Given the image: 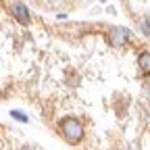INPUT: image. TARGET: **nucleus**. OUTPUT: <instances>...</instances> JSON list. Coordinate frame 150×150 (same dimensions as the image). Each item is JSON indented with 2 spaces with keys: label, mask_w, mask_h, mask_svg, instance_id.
I'll return each instance as SVG.
<instances>
[{
  "label": "nucleus",
  "mask_w": 150,
  "mask_h": 150,
  "mask_svg": "<svg viewBox=\"0 0 150 150\" xmlns=\"http://www.w3.org/2000/svg\"><path fill=\"white\" fill-rule=\"evenodd\" d=\"M127 40H129V31L127 29H123V27H110L108 29V42L112 46H123Z\"/></svg>",
  "instance_id": "nucleus-3"
},
{
  "label": "nucleus",
  "mask_w": 150,
  "mask_h": 150,
  "mask_svg": "<svg viewBox=\"0 0 150 150\" xmlns=\"http://www.w3.org/2000/svg\"><path fill=\"white\" fill-rule=\"evenodd\" d=\"M59 131H61L63 140L69 142V144H73V146H77V144L83 140V125H81L77 119H75V117H67V119H63Z\"/></svg>",
  "instance_id": "nucleus-1"
},
{
  "label": "nucleus",
  "mask_w": 150,
  "mask_h": 150,
  "mask_svg": "<svg viewBox=\"0 0 150 150\" xmlns=\"http://www.w3.org/2000/svg\"><path fill=\"white\" fill-rule=\"evenodd\" d=\"M140 29H142V33H144V35H148V38H150V19H142Z\"/></svg>",
  "instance_id": "nucleus-5"
},
{
  "label": "nucleus",
  "mask_w": 150,
  "mask_h": 150,
  "mask_svg": "<svg viewBox=\"0 0 150 150\" xmlns=\"http://www.w3.org/2000/svg\"><path fill=\"white\" fill-rule=\"evenodd\" d=\"M11 117L21 121V123H27V115H23V112H19V110H11Z\"/></svg>",
  "instance_id": "nucleus-6"
},
{
  "label": "nucleus",
  "mask_w": 150,
  "mask_h": 150,
  "mask_svg": "<svg viewBox=\"0 0 150 150\" xmlns=\"http://www.w3.org/2000/svg\"><path fill=\"white\" fill-rule=\"evenodd\" d=\"M140 69L144 71V75H150V50H144L140 54Z\"/></svg>",
  "instance_id": "nucleus-4"
},
{
  "label": "nucleus",
  "mask_w": 150,
  "mask_h": 150,
  "mask_svg": "<svg viewBox=\"0 0 150 150\" xmlns=\"http://www.w3.org/2000/svg\"><path fill=\"white\" fill-rule=\"evenodd\" d=\"M8 8H11V13L17 17V21L21 23V25H25V27L29 25V13H27V6L23 2H19V0H11Z\"/></svg>",
  "instance_id": "nucleus-2"
}]
</instances>
